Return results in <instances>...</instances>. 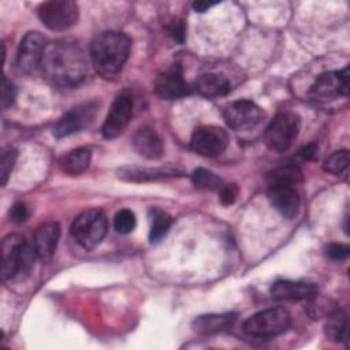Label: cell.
I'll return each mask as SVG.
<instances>
[{"instance_id": "19", "label": "cell", "mask_w": 350, "mask_h": 350, "mask_svg": "<svg viewBox=\"0 0 350 350\" xmlns=\"http://www.w3.org/2000/svg\"><path fill=\"white\" fill-rule=\"evenodd\" d=\"M237 319L235 313H221V314H204L198 316L193 321V328L201 335H215L228 329Z\"/></svg>"}, {"instance_id": "36", "label": "cell", "mask_w": 350, "mask_h": 350, "mask_svg": "<svg viewBox=\"0 0 350 350\" xmlns=\"http://www.w3.org/2000/svg\"><path fill=\"white\" fill-rule=\"evenodd\" d=\"M316 152H317L316 145H314V144H310V145L305 146V148L299 152V154H301L304 159L312 160V159H314V157H316Z\"/></svg>"}, {"instance_id": "24", "label": "cell", "mask_w": 350, "mask_h": 350, "mask_svg": "<svg viewBox=\"0 0 350 350\" xmlns=\"http://www.w3.org/2000/svg\"><path fill=\"white\" fill-rule=\"evenodd\" d=\"M149 217H150V231H149V239L150 242H159L160 239H163L170 227H171V216L168 213H165L161 209L157 208H152L149 211Z\"/></svg>"}, {"instance_id": "37", "label": "cell", "mask_w": 350, "mask_h": 350, "mask_svg": "<svg viewBox=\"0 0 350 350\" xmlns=\"http://www.w3.org/2000/svg\"><path fill=\"white\" fill-rule=\"evenodd\" d=\"M213 5H215V3H206V1H196V3L193 4V8H194L196 11H198V12H204V11H206L208 8L213 7Z\"/></svg>"}, {"instance_id": "35", "label": "cell", "mask_w": 350, "mask_h": 350, "mask_svg": "<svg viewBox=\"0 0 350 350\" xmlns=\"http://www.w3.org/2000/svg\"><path fill=\"white\" fill-rule=\"evenodd\" d=\"M219 198L223 205L234 204V201L237 198V187L234 185H224L219 190Z\"/></svg>"}, {"instance_id": "15", "label": "cell", "mask_w": 350, "mask_h": 350, "mask_svg": "<svg viewBox=\"0 0 350 350\" xmlns=\"http://www.w3.org/2000/svg\"><path fill=\"white\" fill-rule=\"evenodd\" d=\"M156 93L164 100H175L190 93V88L183 78L182 68L175 64L159 74L154 82Z\"/></svg>"}, {"instance_id": "30", "label": "cell", "mask_w": 350, "mask_h": 350, "mask_svg": "<svg viewBox=\"0 0 350 350\" xmlns=\"http://www.w3.org/2000/svg\"><path fill=\"white\" fill-rule=\"evenodd\" d=\"M135 215L130 209H120L113 217V228L119 234H130L135 228Z\"/></svg>"}, {"instance_id": "7", "label": "cell", "mask_w": 350, "mask_h": 350, "mask_svg": "<svg viewBox=\"0 0 350 350\" xmlns=\"http://www.w3.org/2000/svg\"><path fill=\"white\" fill-rule=\"evenodd\" d=\"M42 25L51 30L62 31L74 26L79 16L77 3L70 0H52L42 3L37 8Z\"/></svg>"}, {"instance_id": "13", "label": "cell", "mask_w": 350, "mask_h": 350, "mask_svg": "<svg viewBox=\"0 0 350 350\" xmlns=\"http://www.w3.org/2000/svg\"><path fill=\"white\" fill-rule=\"evenodd\" d=\"M46 40L38 31H29L21 41L18 51V66L27 74L41 70L42 56L46 48Z\"/></svg>"}, {"instance_id": "11", "label": "cell", "mask_w": 350, "mask_h": 350, "mask_svg": "<svg viewBox=\"0 0 350 350\" xmlns=\"http://www.w3.org/2000/svg\"><path fill=\"white\" fill-rule=\"evenodd\" d=\"M191 149L205 157L220 154L228 145L227 133L217 126H200L191 135Z\"/></svg>"}, {"instance_id": "3", "label": "cell", "mask_w": 350, "mask_h": 350, "mask_svg": "<svg viewBox=\"0 0 350 350\" xmlns=\"http://www.w3.org/2000/svg\"><path fill=\"white\" fill-rule=\"evenodd\" d=\"M34 247L29 246L23 237L10 234L1 241V278L11 280L19 273H27L34 261Z\"/></svg>"}, {"instance_id": "8", "label": "cell", "mask_w": 350, "mask_h": 350, "mask_svg": "<svg viewBox=\"0 0 350 350\" xmlns=\"http://www.w3.org/2000/svg\"><path fill=\"white\" fill-rule=\"evenodd\" d=\"M98 103L97 101H86L78 104L77 107L71 108L66 112L55 124L53 134L57 138L72 135L75 133L82 131L83 129L89 127L97 115Z\"/></svg>"}, {"instance_id": "16", "label": "cell", "mask_w": 350, "mask_h": 350, "mask_svg": "<svg viewBox=\"0 0 350 350\" xmlns=\"http://www.w3.org/2000/svg\"><path fill=\"white\" fill-rule=\"evenodd\" d=\"M60 239V226L57 221H45L37 227L33 238V247L41 261H49Z\"/></svg>"}, {"instance_id": "9", "label": "cell", "mask_w": 350, "mask_h": 350, "mask_svg": "<svg viewBox=\"0 0 350 350\" xmlns=\"http://www.w3.org/2000/svg\"><path fill=\"white\" fill-rule=\"evenodd\" d=\"M268 198L272 206L286 219L297 216L299 209L298 185L284 180L268 182Z\"/></svg>"}, {"instance_id": "33", "label": "cell", "mask_w": 350, "mask_h": 350, "mask_svg": "<svg viewBox=\"0 0 350 350\" xmlns=\"http://www.w3.org/2000/svg\"><path fill=\"white\" fill-rule=\"evenodd\" d=\"M167 31L168 34L176 41V42H183L185 41V21L183 19H175L170 25H167Z\"/></svg>"}, {"instance_id": "18", "label": "cell", "mask_w": 350, "mask_h": 350, "mask_svg": "<svg viewBox=\"0 0 350 350\" xmlns=\"http://www.w3.org/2000/svg\"><path fill=\"white\" fill-rule=\"evenodd\" d=\"M271 294L278 299H309L317 294V286L309 282L278 280L272 284Z\"/></svg>"}, {"instance_id": "2", "label": "cell", "mask_w": 350, "mask_h": 350, "mask_svg": "<svg viewBox=\"0 0 350 350\" xmlns=\"http://www.w3.org/2000/svg\"><path fill=\"white\" fill-rule=\"evenodd\" d=\"M131 48L129 36L120 31H103L90 44V59L96 71L109 79L115 78L126 64Z\"/></svg>"}, {"instance_id": "34", "label": "cell", "mask_w": 350, "mask_h": 350, "mask_svg": "<svg viewBox=\"0 0 350 350\" xmlns=\"http://www.w3.org/2000/svg\"><path fill=\"white\" fill-rule=\"evenodd\" d=\"M347 254H349V247L342 243H329L325 247V256L335 261H338V260L340 261V260L346 258Z\"/></svg>"}, {"instance_id": "17", "label": "cell", "mask_w": 350, "mask_h": 350, "mask_svg": "<svg viewBox=\"0 0 350 350\" xmlns=\"http://www.w3.org/2000/svg\"><path fill=\"white\" fill-rule=\"evenodd\" d=\"M134 149L137 153L148 160H157L163 156L164 148L163 141L157 131L149 126H144L138 129L133 139Z\"/></svg>"}, {"instance_id": "25", "label": "cell", "mask_w": 350, "mask_h": 350, "mask_svg": "<svg viewBox=\"0 0 350 350\" xmlns=\"http://www.w3.org/2000/svg\"><path fill=\"white\" fill-rule=\"evenodd\" d=\"M191 180H193V185L201 190L219 191L224 186V182L221 178H219L216 174L205 168L194 170L191 174Z\"/></svg>"}, {"instance_id": "28", "label": "cell", "mask_w": 350, "mask_h": 350, "mask_svg": "<svg viewBox=\"0 0 350 350\" xmlns=\"http://www.w3.org/2000/svg\"><path fill=\"white\" fill-rule=\"evenodd\" d=\"M309 306H308V313L312 319H320V317H327L329 313L335 310L332 306V302L327 298H320L317 294L313 295L312 298L308 299Z\"/></svg>"}, {"instance_id": "1", "label": "cell", "mask_w": 350, "mask_h": 350, "mask_svg": "<svg viewBox=\"0 0 350 350\" xmlns=\"http://www.w3.org/2000/svg\"><path fill=\"white\" fill-rule=\"evenodd\" d=\"M89 62L83 48L74 40L60 38L46 45L41 71L57 88L71 89L86 77Z\"/></svg>"}, {"instance_id": "31", "label": "cell", "mask_w": 350, "mask_h": 350, "mask_svg": "<svg viewBox=\"0 0 350 350\" xmlns=\"http://www.w3.org/2000/svg\"><path fill=\"white\" fill-rule=\"evenodd\" d=\"M30 216L29 206L25 202H15L10 209V220L15 224L25 223Z\"/></svg>"}, {"instance_id": "10", "label": "cell", "mask_w": 350, "mask_h": 350, "mask_svg": "<svg viewBox=\"0 0 350 350\" xmlns=\"http://www.w3.org/2000/svg\"><path fill=\"white\" fill-rule=\"evenodd\" d=\"M224 120L234 130H250L261 123L264 111L249 100L230 103L223 111Z\"/></svg>"}, {"instance_id": "26", "label": "cell", "mask_w": 350, "mask_h": 350, "mask_svg": "<svg viewBox=\"0 0 350 350\" xmlns=\"http://www.w3.org/2000/svg\"><path fill=\"white\" fill-rule=\"evenodd\" d=\"M347 165H349V152L346 149H342V150H336V152L331 153L324 160L323 170L329 174L339 175L347 168Z\"/></svg>"}, {"instance_id": "32", "label": "cell", "mask_w": 350, "mask_h": 350, "mask_svg": "<svg viewBox=\"0 0 350 350\" xmlns=\"http://www.w3.org/2000/svg\"><path fill=\"white\" fill-rule=\"evenodd\" d=\"M16 97V89L11 81H8L5 77L3 78V88H1V107L3 109L11 107Z\"/></svg>"}, {"instance_id": "6", "label": "cell", "mask_w": 350, "mask_h": 350, "mask_svg": "<svg viewBox=\"0 0 350 350\" xmlns=\"http://www.w3.org/2000/svg\"><path fill=\"white\" fill-rule=\"evenodd\" d=\"M291 324V316L287 309L276 306L264 309L243 323L246 334L258 338H272L280 335L288 329Z\"/></svg>"}, {"instance_id": "27", "label": "cell", "mask_w": 350, "mask_h": 350, "mask_svg": "<svg viewBox=\"0 0 350 350\" xmlns=\"http://www.w3.org/2000/svg\"><path fill=\"white\" fill-rule=\"evenodd\" d=\"M269 180H284L299 185L302 182V171L294 164H286L269 174Z\"/></svg>"}, {"instance_id": "21", "label": "cell", "mask_w": 350, "mask_h": 350, "mask_svg": "<svg viewBox=\"0 0 350 350\" xmlns=\"http://www.w3.org/2000/svg\"><path fill=\"white\" fill-rule=\"evenodd\" d=\"M92 160V150L89 148H77L62 156L59 165L63 172L78 175L83 172Z\"/></svg>"}, {"instance_id": "4", "label": "cell", "mask_w": 350, "mask_h": 350, "mask_svg": "<svg viewBox=\"0 0 350 350\" xmlns=\"http://www.w3.org/2000/svg\"><path fill=\"white\" fill-rule=\"evenodd\" d=\"M301 119L295 112L280 111L272 119L265 130L264 141L268 149L276 153H283L290 149L298 135Z\"/></svg>"}, {"instance_id": "29", "label": "cell", "mask_w": 350, "mask_h": 350, "mask_svg": "<svg viewBox=\"0 0 350 350\" xmlns=\"http://www.w3.org/2000/svg\"><path fill=\"white\" fill-rule=\"evenodd\" d=\"M18 153L14 148H3L0 154V182L4 186L10 178L11 171L14 170Z\"/></svg>"}, {"instance_id": "20", "label": "cell", "mask_w": 350, "mask_h": 350, "mask_svg": "<svg viewBox=\"0 0 350 350\" xmlns=\"http://www.w3.org/2000/svg\"><path fill=\"white\" fill-rule=\"evenodd\" d=\"M196 89L208 98H215L220 96H226L230 92V82L228 79L216 72L202 74L196 81Z\"/></svg>"}, {"instance_id": "22", "label": "cell", "mask_w": 350, "mask_h": 350, "mask_svg": "<svg viewBox=\"0 0 350 350\" xmlns=\"http://www.w3.org/2000/svg\"><path fill=\"white\" fill-rule=\"evenodd\" d=\"M176 170H168V168H122L119 171V178L129 180V182H148V180H156V179H164L176 176Z\"/></svg>"}, {"instance_id": "5", "label": "cell", "mask_w": 350, "mask_h": 350, "mask_svg": "<svg viewBox=\"0 0 350 350\" xmlns=\"http://www.w3.org/2000/svg\"><path fill=\"white\" fill-rule=\"evenodd\" d=\"M74 239L86 250H92L101 243L107 234V217L100 209H88L79 213L72 224Z\"/></svg>"}, {"instance_id": "14", "label": "cell", "mask_w": 350, "mask_h": 350, "mask_svg": "<svg viewBox=\"0 0 350 350\" xmlns=\"http://www.w3.org/2000/svg\"><path fill=\"white\" fill-rule=\"evenodd\" d=\"M133 115V100L129 94L122 93L119 94L112 105L111 109L104 120L101 127V133L107 139H113L119 137L124 129L127 127Z\"/></svg>"}, {"instance_id": "23", "label": "cell", "mask_w": 350, "mask_h": 350, "mask_svg": "<svg viewBox=\"0 0 350 350\" xmlns=\"http://www.w3.org/2000/svg\"><path fill=\"white\" fill-rule=\"evenodd\" d=\"M347 314L342 310L335 309L327 316L325 323V335L334 342H346L347 339Z\"/></svg>"}, {"instance_id": "12", "label": "cell", "mask_w": 350, "mask_h": 350, "mask_svg": "<svg viewBox=\"0 0 350 350\" xmlns=\"http://www.w3.org/2000/svg\"><path fill=\"white\" fill-rule=\"evenodd\" d=\"M349 94V67L339 71H327L317 77L310 88L314 100H334L338 96Z\"/></svg>"}]
</instances>
